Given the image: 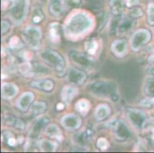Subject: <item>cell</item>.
<instances>
[{"label": "cell", "mask_w": 154, "mask_h": 153, "mask_svg": "<svg viewBox=\"0 0 154 153\" xmlns=\"http://www.w3.org/2000/svg\"><path fill=\"white\" fill-rule=\"evenodd\" d=\"M31 86L32 87L38 88L39 90L45 91H51L52 90L54 87V82L51 80H38L32 82Z\"/></svg>", "instance_id": "e0dca14e"}, {"label": "cell", "mask_w": 154, "mask_h": 153, "mask_svg": "<svg viewBox=\"0 0 154 153\" xmlns=\"http://www.w3.org/2000/svg\"><path fill=\"white\" fill-rule=\"evenodd\" d=\"M61 124L68 130H77L81 126L82 120L77 115L70 114L64 116L61 120Z\"/></svg>", "instance_id": "30bf717a"}, {"label": "cell", "mask_w": 154, "mask_h": 153, "mask_svg": "<svg viewBox=\"0 0 154 153\" xmlns=\"http://www.w3.org/2000/svg\"><path fill=\"white\" fill-rule=\"evenodd\" d=\"M21 56H22V58L26 61H29V60H31V59L33 57V54H32L30 51H23V52L22 53V55Z\"/></svg>", "instance_id": "8d00e7d4"}, {"label": "cell", "mask_w": 154, "mask_h": 153, "mask_svg": "<svg viewBox=\"0 0 154 153\" xmlns=\"http://www.w3.org/2000/svg\"><path fill=\"white\" fill-rule=\"evenodd\" d=\"M127 43L124 40H117L111 44V50L117 57H123L127 53Z\"/></svg>", "instance_id": "9a60e30c"}, {"label": "cell", "mask_w": 154, "mask_h": 153, "mask_svg": "<svg viewBox=\"0 0 154 153\" xmlns=\"http://www.w3.org/2000/svg\"><path fill=\"white\" fill-rule=\"evenodd\" d=\"M40 57L45 64L51 66L57 72L64 73V59L58 53L51 50H45L40 54Z\"/></svg>", "instance_id": "3957f363"}, {"label": "cell", "mask_w": 154, "mask_h": 153, "mask_svg": "<svg viewBox=\"0 0 154 153\" xmlns=\"http://www.w3.org/2000/svg\"><path fill=\"white\" fill-rule=\"evenodd\" d=\"M24 39L28 45L33 49H38L40 45L42 32L40 29L35 26H29L24 31Z\"/></svg>", "instance_id": "5b68a950"}, {"label": "cell", "mask_w": 154, "mask_h": 153, "mask_svg": "<svg viewBox=\"0 0 154 153\" xmlns=\"http://www.w3.org/2000/svg\"><path fill=\"white\" fill-rule=\"evenodd\" d=\"M77 93H78V90L75 87L71 86V85L65 86L61 90V99L66 103L71 102L73 98L76 96Z\"/></svg>", "instance_id": "ac0fdd59"}, {"label": "cell", "mask_w": 154, "mask_h": 153, "mask_svg": "<svg viewBox=\"0 0 154 153\" xmlns=\"http://www.w3.org/2000/svg\"><path fill=\"white\" fill-rule=\"evenodd\" d=\"M68 81L72 84L81 85L85 82L86 79V75L83 71H79L75 67H71L68 71Z\"/></svg>", "instance_id": "8fae6325"}, {"label": "cell", "mask_w": 154, "mask_h": 153, "mask_svg": "<svg viewBox=\"0 0 154 153\" xmlns=\"http://www.w3.org/2000/svg\"><path fill=\"white\" fill-rule=\"evenodd\" d=\"M48 123V120L47 119H45V118L41 119V120H39L38 121L36 122L34 124V126H32V128L31 129L30 132H29V138L30 139H37L42 130L47 126Z\"/></svg>", "instance_id": "7c38bea8"}, {"label": "cell", "mask_w": 154, "mask_h": 153, "mask_svg": "<svg viewBox=\"0 0 154 153\" xmlns=\"http://www.w3.org/2000/svg\"><path fill=\"white\" fill-rule=\"evenodd\" d=\"M20 45H22V44L17 36H14V37L11 38L10 41H9V46H10L11 48L19 49L21 47Z\"/></svg>", "instance_id": "d6a6232c"}, {"label": "cell", "mask_w": 154, "mask_h": 153, "mask_svg": "<svg viewBox=\"0 0 154 153\" xmlns=\"http://www.w3.org/2000/svg\"><path fill=\"white\" fill-rule=\"evenodd\" d=\"M43 19H44V15H43L42 11L39 8H35L33 11V13H32V22H34V23H39V22H41L43 20Z\"/></svg>", "instance_id": "f546056e"}, {"label": "cell", "mask_w": 154, "mask_h": 153, "mask_svg": "<svg viewBox=\"0 0 154 153\" xmlns=\"http://www.w3.org/2000/svg\"><path fill=\"white\" fill-rule=\"evenodd\" d=\"M75 107L77 111L79 112L80 113L86 114L90 109V103L86 99H80L76 103Z\"/></svg>", "instance_id": "cb8c5ba5"}, {"label": "cell", "mask_w": 154, "mask_h": 153, "mask_svg": "<svg viewBox=\"0 0 154 153\" xmlns=\"http://www.w3.org/2000/svg\"><path fill=\"white\" fill-rule=\"evenodd\" d=\"M144 91L146 94H147L149 96H154V78L150 77L147 78L145 82L144 86Z\"/></svg>", "instance_id": "4316f807"}, {"label": "cell", "mask_w": 154, "mask_h": 153, "mask_svg": "<svg viewBox=\"0 0 154 153\" xmlns=\"http://www.w3.org/2000/svg\"><path fill=\"white\" fill-rule=\"evenodd\" d=\"M149 71L152 76H154V64L152 66H151L150 68H149Z\"/></svg>", "instance_id": "7bdbcfd3"}, {"label": "cell", "mask_w": 154, "mask_h": 153, "mask_svg": "<svg viewBox=\"0 0 154 153\" xmlns=\"http://www.w3.org/2000/svg\"><path fill=\"white\" fill-rule=\"evenodd\" d=\"M46 109V104L43 102H35L31 106V113L32 116H37L43 113Z\"/></svg>", "instance_id": "d4e9b609"}, {"label": "cell", "mask_w": 154, "mask_h": 153, "mask_svg": "<svg viewBox=\"0 0 154 153\" xmlns=\"http://www.w3.org/2000/svg\"><path fill=\"white\" fill-rule=\"evenodd\" d=\"M150 39V33L146 30H139L134 34L131 38V46L134 50H138L142 46L148 43Z\"/></svg>", "instance_id": "8992f818"}, {"label": "cell", "mask_w": 154, "mask_h": 153, "mask_svg": "<svg viewBox=\"0 0 154 153\" xmlns=\"http://www.w3.org/2000/svg\"><path fill=\"white\" fill-rule=\"evenodd\" d=\"M9 24L6 21H2V33L4 34L9 30Z\"/></svg>", "instance_id": "74e56055"}, {"label": "cell", "mask_w": 154, "mask_h": 153, "mask_svg": "<svg viewBox=\"0 0 154 153\" xmlns=\"http://www.w3.org/2000/svg\"><path fill=\"white\" fill-rule=\"evenodd\" d=\"M134 25H135V22L134 19L131 18H125V19L118 21L116 29L118 33L125 34L127 33L129 31H131L134 27Z\"/></svg>", "instance_id": "4fadbf2b"}, {"label": "cell", "mask_w": 154, "mask_h": 153, "mask_svg": "<svg viewBox=\"0 0 154 153\" xmlns=\"http://www.w3.org/2000/svg\"><path fill=\"white\" fill-rule=\"evenodd\" d=\"M148 61L149 62H153L154 61V49L150 51V54H149V57H148Z\"/></svg>", "instance_id": "60d3db41"}, {"label": "cell", "mask_w": 154, "mask_h": 153, "mask_svg": "<svg viewBox=\"0 0 154 153\" xmlns=\"http://www.w3.org/2000/svg\"><path fill=\"white\" fill-rule=\"evenodd\" d=\"M140 105L145 108L152 107L154 105V96H149V97L141 99L140 102Z\"/></svg>", "instance_id": "1f68e13d"}, {"label": "cell", "mask_w": 154, "mask_h": 153, "mask_svg": "<svg viewBox=\"0 0 154 153\" xmlns=\"http://www.w3.org/2000/svg\"><path fill=\"white\" fill-rule=\"evenodd\" d=\"M38 145L40 150L42 151H54L57 148L56 143L48 139H42L39 141Z\"/></svg>", "instance_id": "7402d4cb"}, {"label": "cell", "mask_w": 154, "mask_h": 153, "mask_svg": "<svg viewBox=\"0 0 154 153\" xmlns=\"http://www.w3.org/2000/svg\"><path fill=\"white\" fill-rule=\"evenodd\" d=\"M110 109L108 106L104 104L99 105L97 109H95V117L97 120L101 121V120H105L107 116L110 115Z\"/></svg>", "instance_id": "d6986e66"}, {"label": "cell", "mask_w": 154, "mask_h": 153, "mask_svg": "<svg viewBox=\"0 0 154 153\" xmlns=\"http://www.w3.org/2000/svg\"><path fill=\"white\" fill-rule=\"evenodd\" d=\"M92 20L85 13H77L71 17L67 23L65 32L68 36L82 35L91 29Z\"/></svg>", "instance_id": "6da1fadb"}, {"label": "cell", "mask_w": 154, "mask_h": 153, "mask_svg": "<svg viewBox=\"0 0 154 153\" xmlns=\"http://www.w3.org/2000/svg\"><path fill=\"white\" fill-rule=\"evenodd\" d=\"M90 90L94 94L100 97L110 98L113 101L118 99L117 87L114 83L106 81L93 83L90 87Z\"/></svg>", "instance_id": "7a4b0ae2"}, {"label": "cell", "mask_w": 154, "mask_h": 153, "mask_svg": "<svg viewBox=\"0 0 154 153\" xmlns=\"http://www.w3.org/2000/svg\"><path fill=\"white\" fill-rule=\"evenodd\" d=\"M34 99V94L30 92L25 93L20 97L19 98L17 101V105L18 108L20 109L22 111H26V109L29 108L30 104L32 103V100Z\"/></svg>", "instance_id": "5bb4252c"}, {"label": "cell", "mask_w": 154, "mask_h": 153, "mask_svg": "<svg viewBox=\"0 0 154 153\" xmlns=\"http://www.w3.org/2000/svg\"><path fill=\"white\" fill-rule=\"evenodd\" d=\"M29 0H16L12 6L9 15L14 22L21 23L27 15L29 8Z\"/></svg>", "instance_id": "277c9868"}, {"label": "cell", "mask_w": 154, "mask_h": 153, "mask_svg": "<svg viewBox=\"0 0 154 153\" xmlns=\"http://www.w3.org/2000/svg\"><path fill=\"white\" fill-rule=\"evenodd\" d=\"M49 11L54 16H59L63 12V5L61 0H50Z\"/></svg>", "instance_id": "44dd1931"}, {"label": "cell", "mask_w": 154, "mask_h": 153, "mask_svg": "<svg viewBox=\"0 0 154 153\" xmlns=\"http://www.w3.org/2000/svg\"><path fill=\"white\" fill-rule=\"evenodd\" d=\"M49 36L51 39V41L57 42L59 41L60 36L58 32V24L53 23L50 25Z\"/></svg>", "instance_id": "484cf974"}, {"label": "cell", "mask_w": 154, "mask_h": 153, "mask_svg": "<svg viewBox=\"0 0 154 153\" xmlns=\"http://www.w3.org/2000/svg\"><path fill=\"white\" fill-rule=\"evenodd\" d=\"M6 139H7V142H8V144H9L10 146H15V145H16V140L14 139V137L12 136V135L11 136L7 137Z\"/></svg>", "instance_id": "f35d334b"}, {"label": "cell", "mask_w": 154, "mask_h": 153, "mask_svg": "<svg viewBox=\"0 0 154 153\" xmlns=\"http://www.w3.org/2000/svg\"><path fill=\"white\" fill-rule=\"evenodd\" d=\"M97 147H98L99 148H100L101 150H106L109 146L108 142L103 138L99 139L97 140Z\"/></svg>", "instance_id": "e575fe53"}, {"label": "cell", "mask_w": 154, "mask_h": 153, "mask_svg": "<svg viewBox=\"0 0 154 153\" xmlns=\"http://www.w3.org/2000/svg\"><path fill=\"white\" fill-rule=\"evenodd\" d=\"M64 104L61 103H59L58 105H57V106H56V109H58V110H61V109H64Z\"/></svg>", "instance_id": "b9f144b4"}, {"label": "cell", "mask_w": 154, "mask_h": 153, "mask_svg": "<svg viewBox=\"0 0 154 153\" xmlns=\"http://www.w3.org/2000/svg\"><path fill=\"white\" fill-rule=\"evenodd\" d=\"M90 131H85L79 133L76 137L77 142L79 145H85L86 142L88 140V138L90 137Z\"/></svg>", "instance_id": "f1b7e54d"}, {"label": "cell", "mask_w": 154, "mask_h": 153, "mask_svg": "<svg viewBox=\"0 0 154 153\" xmlns=\"http://www.w3.org/2000/svg\"><path fill=\"white\" fill-rule=\"evenodd\" d=\"M70 57L72 61L78 67L84 68V69H90L93 67L94 61L91 57L82 53L72 51L70 54Z\"/></svg>", "instance_id": "9c48e42d"}, {"label": "cell", "mask_w": 154, "mask_h": 153, "mask_svg": "<svg viewBox=\"0 0 154 153\" xmlns=\"http://www.w3.org/2000/svg\"><path fill=\"white\" fill-rule=\"evenodd\" d=\"M127 117L133 126L137 129L143 128L147 120L143 112L137 109H131L127 113Z\"/></svg>", "instance_id": "ba28073f"}, {"label": "cell", "mask_w": 154, "mask_h": 153, "mask_svg": "<svg viewBox=\"0 0 154 153\" xmlns=\"http://www.w3.org/2000/svg\"><path fill=\"white\" fill-rule=\"evenodd\" d=\"M45 133L47 136H50L51 138L56 139L59 140L60 142L62 140V136L58 127L54 124L48 125L45 127Z\"/></svg>", "instance_id": "ffe728a7"}, {"label": "cell", "mask_w": 154, "mask_h": 153, "mask_svg": "<svg viewBox=\"0 0 154 153\" xmlns=\"http://www.w3.org/2000/svg\"><path fill=\"white\" fill-rule=\"evenodd\" d=\"M18 87L15 84H2V95L4 99H12L17 94Z\"/></svg>", "instance_id": "2e32d148"}, {"label": "cell", "mask_w": 154, "mask_h": 153, "mask_svg": "<svg viewBox=\"0 0 154 153\" xmlns=\"http://www.w3.org/2000/svg\"><path fill=\"white\" fill-rule=\"evenodd\" d=\"M131 15L134 18H139V17L142 16L143 12L142 9L140 8H138V7H134L130 12Z\"/></svg>", "instance_id": "d590c367"}, {"label": "cell", "mask_w": 154, "mask_h": 153, "mask_svg": "<svg viewBox=\"0 0 154 153\" xmlns=\"http://www.w3.org/2000/svg\"><path fill=\"white\" fill-rule=\"evenodd\" d=\"M111 128L114 131L116 139L120 142H124L131 137V133L126 125L123 122L113 121L111 124Z\"/></svg>", "instance_id": "52a82bcc"}, {"label": "cell", "mask_w": 154, "mask_h": 153, "mask_svg": "<svg viewBox=\"0 0 154 153\" xmlns=\"http://www.w3.org/2000/svg\"><path fill=\"white\" fill-rule=\"evenodd\" d=\"M98 48V43L94 39L85 42V50L88 54H94Z\"/></svg>", "instance_id": "83f0119b"}, {"label": "cell", "mask_w": 154, "mask_h": 153, "mask_svg": "<svg viewBox=\"0 0 154 153\" xmlns=\"http://www.w3.org/2000/svg\"><path fill=\"white\" fill-rule=\"evenodd\" d=\"M139 3V0H126V4L128 7H132Z\"/></svg>", "instance_id": "ab89813d"}, {"label": "cell", "mask_w": 154, "mask_h": 153, "mask_svg": "<svg viewBox=\"0 0 154 153\" xmlns=\"http://www.w3.org/2000/svg\"><path fill=\"white\" fill-rule=\"evenodd\" d=\"M110 7L112 14L114 15H119L122 13L124 5L121 0H110Z\"/></svg>", "instance_id": "603a6c76"}, {"label": "cell", "mask_w": 154, "mask_h": 153, "mask_svg": "<svg viewBox=\"0 0 154 153\" xmlns=\"http://www.w3.org/2000/svg\"><path fill=\"white\" fill-rule=\"evenodd\" d=\"M81 0H64V5L68 8H76L80 5Z\"/></svg>", "instance_id": "836d02e7"}, {"label": "cell", "mask_w": 154, "mask_h": 153, "mask_svg": "<svg viewBox=\"0 0 154 153\" xmlns=\"http://www.w3.org/2000/svg\"><path fill=\"white\" fill-rule=\"evenodd\" d=\"M147 19L148 23L151 25H154V4H149L147 7Z\"/></svg>", "instance_id": "4dcf8cb0"}]
</instances>
